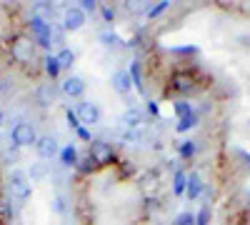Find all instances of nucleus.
<instances>
[{
	"mask_svg": "<svg viewBox=\"0 0 250 225\" xmlns=\"http://www.w3.org/2000/svg\"><path fill=\"white\" fill-rule=\"evenodd\" d=\"M55 58H58V63H60V68H62V70H68V68L75 63V53H73V50H68V48H62Z\"/></svg>",
	"mask_w": 250,
	"mask_h": 225,
	"instance_id": "dca6fc26",
	"label": "nucleus"
},
{
	"mask_svg": "<svg viewBox=\"0 0 250 225\" xmlns=\"http://www.w3.org/2000/svg\"><path fill=\"white\" fill-rule=\"evenodd\" d=\"M43 175H45V168H40V165H35V168H33V178H35V180H40Z\"/></svg>",
	"mask_w": 250,
	"mask_h": 225,
	"instance_id": "cd10ccee",
	"label": "nucleus"
},
{
	"mask_svg": "<svg viewBox=\"0 0 250 225\" xmlns=\"http://www.w3.org/2000/svg\"><path fill=\"white\" fill-rule=\"evenodd\" d=\"M0 125H3V113H0Z\"/></svg>",
	"mask_w": 250,
	"mask_h": 225,
	"instance_id": "c756f323",
	"label": "nucleus"
},
{
	"mask_svg": "<svg viewBox=\"0 0 250 225\" xmlns=\"http://www.w3.org/2000/svg\"><path fill=\"white\" fill-rule=\"evenodd\" d=\"M145 123V115H143V110H138V108H128L123 113V125L125 128H130V130H135V128H140Z\"/></svg>",
	"mask_w": 250,
	"mask_h": 225,
	"instance_id": "f8f14e48",
	"label": "nucleus"
},
{
	"mask_svg": "<svg viewBox=\"0 0 250 225\" xmlns=\"http://www.w3.org/2000/svg\"><path fill=\"white\" fill-rule=\"evenodd\" d=\"M53 15H55V8L50 3H35L33 5V20H40L45 25H53Z\"/></svg>",
	"mask_w": 250,
	"mask_h": 225,
	"instance_id": "9b49d317",
	"label": "nucleus"
},
{
	"mask_svg": "<svg viewBox=\"0 0 250 225\" xmlns=\"http://www.w3.org/2000/svg\"><path fill=\"white\" fill-rule=\"evenodd\" d=\"M90 160L95 163V165H108V163L113 160V148L103 140H93L90 143Z\"/></svg>",
	"mask_w": 250,
	"mask_h": 225,
	"instance_id": "39448f33",
	"label": "nucleus"
},
{
	"mask_svg": "<svg viewBox=\"0 0 250 225\" xmlns=\"http://www.w3.org/2000/svg\"><path fill=\"white\" fill-rule=\"evenodd\" d=\"M75 115H78V120L83 123V125H98L100 118H103V113L95 103H80Z\"/></svg>",
	"mask_w": 250,
	"mask_h": 225,
	"instance_id": "423d86ee",
	"label": "nucleus"
},
{
	"mask_svg": "<svg viewBox=\"0 0 250 225\" xmlns=\"http://www.w3.org/2000/svg\"><path fill=\"white\" fill-rule=\"evenodd\" d=\"M110 83H113V88H115L120 95H128V93L133 90V75H130L128 70H118V73L110 78Z\"/></svg>",
	"mask_w": 250,
	"mask_h": 225,
	"instance_id": "1a4fd4ad",
	"label": "nucleus"
},
{
	"mask_svg": "<svg viewBox=\"0 0 250 225\" xmlns=\"http://www.w3.org/2000/svg\"><path fill=\"white\" fill-rule=\"evenodd\" d=\"M193 150H195L193 143H190V145H183V155H193Z\"/></svg>",
	"mask_w": 250,
	"mask_h": 225,
	"instance_id": "c85d7f7f",
	"label": "nucleus"
},
{
	"mask_svg": "<svg viewBox=\"0 0 250 225\" xmlns=\"http://www.w3.org/2000/svg\"><path fill=\"white\" fill-rule=\"evenodd\" d=\"M8 190L15 200H28L33 195V188H30V178L23 173V170H13L10 178H8Z\"/></svg>",
	"mask_w": 250,
	"mask_h": 225,
	"instance_id": "f257e3e1",
	"label": "nucleus"
},
{
	"mask_svg": "<svg viewBox=\"0 0 250 225\" xmlns=\"http://www.w3.org/2000/svg\"><path fill=\"white\" fill-rule=\"evenodd\" d=\"M195 120H198V118H195L193 113H190V115H185V118L180 120V125H178V130H188V128H193V125H195Z\"/></svg>",
	"mask_w": 250,
	"mask_h": 225,
	"instance_id": "4be33fe9",
	"label": "nucleus"
},
{
	"mask_svg": "<svg viewBox=\"0 0 250 225\" xmlns=\"http://www.w3.org/2000/svg\"><path fill=\"white\" fill-rule=\"evenodd\" d=\"M200 190H203V180H200V175H198V173H190V175H188L185 195L190 198V200H195V198L200 195Z\"/></svg>",
	"mask_w": 250,
	"mask_h": 225,
	"instance_id": "4468645a",
	"label": "nucleus"
},
{
	"mask_svg": "<svg viewBox=\"0 0 250 225\" xmlns=\"http://www.w3.org/2000/svg\"><path fill=\"white\" fill-rule=\"evenodd\" d=\"M100 10H103V15H105V20H113V18H115V10H113V8H108V5H103Z\"/></svg>",
	"mask_w": 250,
	"mask_h": 225,
	"instance_id": "a878e982",
	"label": "nucleus"
},
{
	"mask_svg": "<svg viewBox=\"0 0 250 225\" xmlns=\"http://www.w3.org/2000/svg\"><path fill=\"white\" fill-rule=\"evenodd\" d=\"M13 90V80H8V78H0V95H8Z\"/></svg>",
	"mask_w": 250,
	"mask_h": 225,
	"instance_id": "b1692460",
	"label": "nucleus"
},
{
	"mask_svg": "<svg viewBox=\"0 0 250 225\" xmlns=\"http://www.w3.org/2000/svg\"><path fill=\"white\" fill-rule=\"evenodd\" d=\"M10 140L15 148H28V145H35L38 143V135H35V128L30 123H15L10 130Z\"/></svg>",
	"mask_w": 250,
	"mask_h": 225,
	"instance_id": "f03ea898",
	"label": "nucleus"
},
{
	"mask_svg": "<svg viewBox=\"0 0 250 225\" xmlns=\"http://www.w3.org/2000/svg\"><path fill=\"white\" fill-rule=\"evenodd\" d=\"M30 30H33V38L38 40L40 45H50L53 25H45V23H40V20H30Z\"/></svg>",
	"mask_w": 250,
	"mask_h": 225,
	"instance_id": "9d476101",
	"label": "nucleus"
},
{
	"mask_svg": "<svg viewBox=\"0 0 250 225\" xmlns=\"http://www.w3.org/2000/svg\"><path fill=\"white\" fill-rule=\"evenodd\" d=\"M35 150H38V155L40 158H55V155H60V145H58V140L53 138V135H43V138H38V143H35Z\"/></svg>",
	"mask_w": 250,
	"mask_h": 225,
	"instance_id": "0eeeda50",
	"label": "nucleus"
},
{
	"mask_svg": "<svg viewBox=\"0 0 250 225\" xmlns=\"http://www.w3.org/2000/svg\"><path fill=\"white\" fill-rule=\"evenodd\" d=\"M60 90L65 93L68 98H80L83 93H85V80H83L80 75H68L65 80H62Z\"/></svg>",
	"mask_w": 250,
	"mask_h": 225,
	"instance_id": "6e6552de",
	"label": "nucleus"
},
{
	"mask_svg": "<svg viewBox=\"0 0 250 225\" xmlns=\"http://www.w3.org/2000/svg\"><path fill=\"white\" fill-rule=\"evenodd\" d=\"M195 220H198V225H208V220H210V208L205 205V208L198 213V218H195Z\"/></svg>",
	"mask_w": 250,
	"mask_h": 225,
	"instance_id": "5701e85b",
	"label": "nucleus"
},
{
	"mask_svg": "<svg viewBox=\"0 0 250 225\" xmlns=\"http://www.w3.org/2000/svg\"><path fill=\"white\" fill-rule=\"evenodd\" d=\"M173 88L178 93H190L193 90V78L188 75V73H175L173 75Z\"/></svg>",
	"mask_w": 250,
	"mask_h": 225,
	"instance_id": "2eb2a0df",
	"label": "nucleus"
},
{
	"mask_svg": "<svg viewBox=\"0 0 250 225\" xmlns=\"http://www.w3.org/2000/svg\"><path fill=\"white\" fill-rule=\"evenodd\" d=\"M33 38L28 35H18L13 38V43H10V58L15 60V63H28V60L33 58Z\"/></svg>",
	"mask_w": 250,
	"mask_h": 225,
	"instance_id": "7ed1b4c3",
	"label": "nucleus"
},
{
	"mask_svg": "<svg viewBox=\"0 0 250 225\" xmlns=\"http://www.w3.org/2000/svg\"><path fill=\"white\" fill-rule=\"evenodd\" d=\"M85 23H88V15L83 13L80 5H70V8H65V13H62V28L70 30V33L80 30Z\"/></svg>",
	"mask_w": 250,
	"mask_h": 225,
	"instance_id": "20e7f679",
	"label": "nucleus"
},
{
	"mask_svg": "<svg viewBox=\"0 0 250 225\" xmlns=\"http://www.w3.org/2000/svg\"><path fill=\"white\" fill-rule=\"evenodd\" d=\"M125 8H128V13H148L150 10V5L148 3H143V0H133V3H125Z\"/></svg>",
	"mask_w": 250,
	"mask_h": 225,
	"instance_id": "6ab92c4d",
	"label": "nucleus"
},
{
	"mask_svg": "<svg viewBox=\"0 0 250 225\" xmlns=\"http://www.w3.org/2000/svg\"><path fill=\"white\" fill-rule=\"evenodd\" d=\"M165 8H168V3H160V5H155V8H150V10H148V15H158V13H163Z\"/></svg>",
	"mask_w": 250,
	"mask_h": 225,
	"instance_id": "bb28decb",
	"label": "nucleus"
},
{
	"mask_svg": "<svg viewBox=\"0 0 250 225\" xmlns=\"http://www.w3.org/2000/svg\"><path fill=\"white\" fill-rule=\"evenodd\" d=\"M80 8H83V13H85V15H88V13H93V10H95V8H98V5H95V3H93V0H85V3H83V5H80Z\"/></svg>",
	"mask_w": 250,
	"mask_h": 225,
	"instance_id": "393cba45",
	"label": "nucleus"
},
{
	"mask_svg": "<svg viewBox=\"0 0 250 225\" xmlns=\"http://www.w3.org/2000/svg\"><path fill=\"white\" fill-rule=\"evenodd\" d=\"M55 98H58V88L53 83H45V85L38 88V103L40 105H53Z\"/></svg>",
	"mask_w": 250,
	"mask_h": 225,
	"instance_id": "ddd939ff",
	"label": "nucleus"
},
{
	"mask_svg": "<svg viewBox=\"0 0 250 225\" xmlns=\"http://www.w3.org/2000/svg\"><path fill=\"white\" fill-rule=\"evenodd\" d=\"M173 225H195V215L193 213H180Z\"/></svg>",
	"mask_w": 250,
	"mask_h": 225,
	"instance_id": "412c9836",
	"label": "nucleus"
},
{
	"mask_svg": "<svg viewBox=\"0 0 250 225\" xmlns=\"http://www.w3.org/2000/svg\"><path fill=\"white\" fill-rule=\"evenodd\" d=\"M60 160H62V165H75V163H78V153H75V148L73 145H65V148H62L60 150Z\"/></svg>",
	"mask_w": 250,
	"mask_h": 225,
	"instance_id": "f3484780",
	"label": "nucleus"
},
{
	"mask_svg": "<svg viewBox=\"0 0 250 225\" xmlns=\"http://www.w3.org/2000/svg\"><path fill=\"white\" fill-rule=\"evenodd\" d=\"M60 63H58V58L55 55H50V58H45V73L50 75V78H58L60 75Z\"/></svg>",
	"mask_w": 250,
	"mask_h": 225,
	"instance_id": "a211bd4d",
	"label": "nucleus"
},
{
	"mask_svg": "<svg viewBox=\"0 0 250 225\" xmlns=\"http://www.w3.org/2000/svg\"><path fill=\"white\" fill-rule=\"evenodd\" d=\"M185 185H188V175L183 170L175 173V193H185Z\"/></svg>",
	"mask_w": 250,
	"mask_h": 225,
	"instance_id": "aec40b11",
	"label": "nucleus"
}]
</instances>
